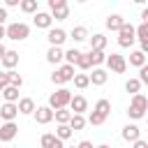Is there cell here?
Masks as SVG:
<instances>
[{"label":"cell","instance_id":"33","mask_svg":"<svg viewBox=\"0 0 148 148\" xmlns=\"http://www.w3.org/2000/svg\"><path fill=\"white\" fill-rule=\"evenodd\" d=\"M125 90H127V92H132V95L141 92V83H139V79H127V83H125Z\"/></svg>","mask_w":148,"mask_h":148},{"label":"cell","instance_id":"19","mask_svg":"<svg viewBox=\"0 0 148 148\" xmlns=\"http://www.w3.org/2000/svg\"><path fill=\"white\" fill-rule=\"evenodd\" d=\"M32 21H35V25H37V28H44V30H49V28H51V23H53V18H51V14H49V12H37Z\"/></svg>","mask_w":148,"mask_h":148},{"label":"cell","instance_id":"26","mask_svg":"<svg viewBox=\"0 0 148 148\" xmlns=\"http://www.w3.org/2000/svg\"><path fill=\"white\" fill-rule=\"evenodd\" d=\"M130 65H132V67H143V65H146V53H141L139 49L132 51V53H130Z\"/></svg>","mask_w":148,"mask_h":148},{"label":"cell","instance_id":"1","mask_svg":"<svg viewBox=\"0 0 148 148\" xmlns=\"http://www.w3.org/2000/svg\"><path fill=\"white\" fill-rule=\"evenodd\" d=\"M146 111H148V97H146L143 92L132 95L130 106H127V116H130L132 120H141V118L146 116Z\"/></svg>","mask_w":148,"mask_h":148},{"label":"cell","instance_id":"40","mask_svg":"<svg viewBox=\"0 0 148 148\" xmlns=\"http://www.w3.org/2000/svg\"><path fill=\"white\" fill-rule=\"evenodd\" d=\"M132 148H148V141H146V139H139V141L132 143Z\"/></svg>","mask_w":148,"mask_h":148},{"label":"cell","instance_id":"5","mask_svg":"<svg viewBox=\"0 0 148 148\" xmlns=\"http://www.w3.org/2000/svg\"><path fill=\"white\" fill-rule=\"evenodd\" d=\"M74 74H76V72H74V67L62 62V65L51 74V83H56V86H65L67 81H72V79H74Z\"/></svg>","mask_w":148,"mask_h":148},{"label":"cell","instance_id":"6","mask_svg":"<svg viewBox=\"0 0 148 148\" xmlns=\"http://www.w3.org/2000/svg\"><path fill=\"white\" fill-rule=\"evenodd\" d=\"M134 42H136V39H134V25L125 21V23H123V28L118 30V46H123V49H130Z\"/></svg>","mask_w":148,"mask_h":148},{"label":"cell","instance_id":"46","mask_svg":"<svg viewBox=\"0 0 148 148\" xmlns=\"http://www.w3.org/2000/svg\"><path fill=\"white\" fill-rule=\"evenodd\" d=\"M65 148H76V146H65Z\"/></svg>","mask_w":148,"mask_h":148},{"label":"cell","instance_id":"15","mask_svg":"<svg viewBox=\"0 0 148 148\" xmlns=\"http://www.w3.org/2000/svg\"><path fill=\"white\" fill-rule=\"evenodd\" d=\"M18 116V109H16V104H9V102H5L2 106H0V118L5 120V123H14V118Z\"/></svg>","mask_w":148,"mask_h":148},{"label":"cell","instance_id":"35","mask_svg":"<svg viewBox=\"0 0 148 148\" xmlns=\"http://www.w3.org/2000/svg\"><path fill=\"white\" fill-rule=\"evenodd\" d=\"M9 86H12V88H21V86H23V76H21L18 72H14V69L9 72Z\"/></svg>","mask_w":148,"mask_h":148},{"label":"cell","instance_id":"31","mask_svg":"<svg viewBox=\"0 0 148 148\" xmlns=\"http://www.w3.org/2000/svg\"><path fill=\"white\" fill-rule=\"evenodd\" d=\"M79 56H81V51H79V49H67V51H65V58H62V60H65V65H72V67H74V65H76V58H79Z\"/></svg>","mask_w":148,"mask_h":148},{"label":"cell","instance_id":"12","mask_svg":"<svg viewBox=\"0 0 148 148\" xmlns=\"http://www.w3.org/2000/svg\"><path fill=\"white\" fill-rule=\"evenodd\" d=\"M0 65L5 67V72H12V69L18 65V51L7 49V51H5V56H2V60H0Z\"/></svg>","mask_w":148,"mask_h":148},{"label":"cell","instance_id":"13","mask_svg":"<svg viewBox=\"0 0 148 148\" xmlns=\"http://www.w3.org/2000/svg\"><path fill=\"white\" fill-rule=\"evenodd\" d=\"M32 116H35V120H37L39 125H49V123L53 120V111H51L46 104H44V106H37Z\"/></svg>","mask_w":148,"mask_h":148},{"label":"cell","instance_id":"4","mask_svg":"<svg viewBox=\"0 0 148 148\" xmlns=\"http://www.w3.org/2000/svg\"><path fill=\"white\" fill-rule=\"evenodd\" d=\"M49 14H51V18H56V21H65V18L69 16V5H67V0H49Z\"/></svg>","mask_w":148,"mask_h":148},{"label":"cell","instance_id":"29","mask_svg":"<svg viewBox=\"0 0 148 148\" xmlns=\"http://www.w3.org/2000/svg\"><path fill=\"white\" fill-rule=\"evenodd\" d=\"M67 125H69V130H72V132H79V130H83V127H86V118H83V116L72 113V118H69V123H67Z\"/></svg>","mask_w":148,"mask_h":148},{"label":"cell","instance_id":"8","mask_svg":"<svg viewBox=\"0 0 148 148\" xmlns=\"http://www.w3.org/2000/svg\"><path fill=\"white\" fill-rule=\"evenodd\" d=\"M67 109H69L72 113H76V116H83V113L88 111V99H86L83 95H72Z\"/></svg>","mask_w":148,"mask_h":148},{"label":"cell","instance_id":"22","mask_svg":"<svg viewBox=\"0 0 148 148\" xmlns=\"http://www.w3.org/2000/svg\"><path fill=\"white\" fill-rule=\"evenodd\" d=\"M0 95H2V97H5V102H9V104H16V102H18V88H12V86H5Z\"/></svg>","mask_w":148,"mask_h":148},{"label":"cell","instance_id":"36","mask_svg":"<svg viewBox=\"0 0 148 148\" xmlns=\"http://www.w3.org/2000/svg\"><path fill=\"white\" fill-rule=\"evenodd\" d=\"M104 120H106L104 116H99L97 111H90V116H88V120H86V123H90V125H102Z\"/></svg>","mask_w":148,"mask_h":148},{"label":"cell","instance_id":"38","mask_svg":"<svg viewBox=\"0 0 148 148\" xmlns=\"http://www.w3.org/2000/svg\"><path fill=\"white\" fill-rule=\"evenodd\" d=\"M0 86H9V72H0Z\"/></svg>","mask_w":148,"mask_h":148},{"label":"cell","instance_id":"2","mask_svg":"<svg viewBox=\"0 0 148 148\" xmlns=\"http://www.w3.org/2000/svg\"><path fill=\"white\" fill-rule=\"evenodd\" d=\"M5 37L12 39V42H23V39L30 37V25L23 23V21H14L5 28Z\"/></svg>","mask_w":148,"mask_h":148},{"label":"cell","instance_id":"14","mask_svg":"<svg viewBox=\"0 0 148 148\" xmlns=\"http://www.w3.org/2000/svg\"><path fill=\"white\" fill-rule=\"evenodd\" d=\"M16 109H18V113H23V116H32L35 113V99L32 97H21L18 102H16Z\"/></svg>","mask_w":148,"mask_h":148},{"label":"cell","instance_id":"25","mask_svg":"<svg viewBox=\"0 0 148 148\" xmlns=\"http://www.w3.org/2000/svg\"><path fill=\"white\" fill-rule=\"evenodd\" d=\"M88 58H90V65L92 67H99V65H104L106 53L104 51H88Z\"/></svg>","mask_w":148,"mask_h":148},{"label":"cell","instance_id":"23","mask_svg":"<svg viewBox=\"0 0 148 148\" xmlns=\"http://www.w3.org/2000/svg\"><path fill=\"white\" fill-rule=\"evenodd\" d=\"M18 7H21V12H23V14H37V12H39L37 0H21V2H18Z\"/></svg>","mask_w":148,"mask_h":148},{"label":"cell","instance_id":"28","mask_svg":"<svg viewBox=\"0 0 148 148\" xmlns=\"http://www.w3.org/2000/svg\"><path fill=\"white\" fill-rule=\"evenodd\" d=\"M53 118H56L58 125H67L69 118H72V111L69 109H58V111H53Z\"/></svg>","mask_w":148,"mask_h":148},{"label":"cell","instance_id":"21","mask_svg":"<svg viewBox=\"0 0 148 148\" xmlns=\"http://www.w3.org/2000/svg\"><path fill=\"white\" fill-rule=\"evenodd\" d=\"M123 23H125V18H123L120 14H109V16H106V28L113 30V32H118V30L123 28Z\"/></svg>","mask_w":148,"mask_h":148},{"label":"cell","instance_id":"39","mask_svg":"<svg viewBox=\"0 0 148 148\" xmlns=\"http://www.w3.org/2000/svg\"><path fill=\"white\" fill-rule=\"evenodd\" d=\"M7 18H9V16H7V9H5V7H0V25H2V28H5Z\"/></svg>","mask_w":148,"mask_h":148},{"label":"cell","instance_id":"30","mask_svg":"<svg viewBox=\"0 0 148 148\" xmlns=\"http://www.w3.org/2000/svg\"><path fill=\"white\" fill-rule=\"evenodd\" d=\"M72 134H74V132L69 130V125H58V127H56V139H60L62 143H65Z\"/></svg>","mask_w":148,"mask_h":148},{"label":"cell","instance_id":"27","mask_svg":"<svg viewBox=\"0 0 148 148\" xmlns=\"http://www.w3.org/2000/svg\"><path fill=\"white\" fill-rule=\"evenodd\" d=\"M92 111H97L99 116L109 118V113H111V102H109V99H97V104H95V109H92Z\"/></svg>","mask_w":148,"mask_h":148},{"label":"cell","instance_id":"44","mask_svg":"<svg viewBox=\"0 0 148 148\" xmlns=\"http://www.w3.org/2000/svg\"><path fill=\"white\" fill-rule=\"evenodd\" d=\"M2 37H5V28L0 25V42H2Z\"/></svg>","mask_w":148,"mask_h":148},{"label":"cell","instance_id":"34","mask_svg":"<svg viewBox=\"0 0 148 148\" xmlns=\"http://www.w3.org/2000/svg\"><path fill=\"white\" fill-rule=\"evenodd\" d=\"M76 67H79V69H83V72L92 67V65H90V58H88V53H81V56L76 58Z\"/></svg>","mask_w":148,"mask_h":148},{"label":"cell","instance_id":"47","mask_svg":"<svg viewBox=\"0 0 148 148\" xmlns=\"http://www.w3.org/2000/svg\"><path fill=\"white\" fill-rule=\"evenodd\" d=\"M0 92H2V86H0Z\"/></svg>","mask_w":148,"mask_h":148},{"label":"cell","instance_id":"10","mask_svg":"<svg viewBox=\"0 0 148 148\" xmlns=\"http://www.w3.org/2000/svg\"><path fill=\"white\" fill-rule=\"evenodd\" d=\"M46 39H49V44H51V46L62 49V44H65V39H67V32H65L62 28H49Z\"/></svg>","mask_w":148,"mask_h":148},{"label":"cell","instance_id":"43","mask_svg":"<svg viewBox=\"0 0 148 148\" xmlns=\"http://www.w3.org/2000/svg\"><path fill=\"white\" fill-rule=\"evenodd\" d=\"M5 51H7V49H5V44L0 42V60H2V56H5Z\"/></svg>","mask_w":148,"mask_h":148},{"label":"cell","instance_id":"16","mask_svg":"<svg viewBox=\"0 0 148 148\" xmlns=\"http://www.w3.org/2000/svg\"><path fill=\"white\" fill-rule=\"evenodd\" d=\"M62 58H65V51H62V49L49 46V51H46V62H49V65H60Z\"/></svg>","mask_w":148,"mask_h":148},{"label":"cell","instance_id":"24","mask_svg":"<svg viewBox=\"0 0 148 148\" xmlns=\"http://www.w3.org/2000/svg\"><path fill=\"white\" fill-rule=\"evenodd\" d=\"M69 35H72V39H74V42H86V39L90 37L86 25H76V28H72V32H69Z\"/></svg>","mask_w":148,"mask_h":148},{"label":"cell","instance_id":"45","mask_svg":"<svg viewBox=\"0 0 148 148\" xmlns=\"http://www.w3.org/2000/svg\"><path fill=\"white\" fill-rule=\"evenodd\" d=\"M95 148H111V146H106V143H102V146H95Z\"/></svg>","mask_w":148,"mask_h":148},{"label":"cell","instance_id":"3","mask_svg":"<svg viewBox=\"0 0 148 148\" xmlns=\"http://www.w3.org/2000/svg\"><path fill=\"white\" fill-rule=\"evenodd\" d=\"M69 99H72V92L67 90V88H58L56 92H51V97H49V109L51 111H58V109H67V104H69Z\"/></svg>","mask_w":148,"mask_h":148},{"label":"cell","instance_id":"18","mask_svg":"<svg viewBox=\"0 0 148 148\" xmlns=\"http://www.w3.org/2000/svg\"><path fill=\"white\" fill-rule=\"evenodd\" d=\"M39 143H42V148H65V143H62L60 139H56V134H51V132L42 134Z\"/></svg>","mask_w":148,"mask_h":148},{"label":"cell","instance_id":"20","mask_svg":"<svg viewBox=\"0 0 148 148\" xmlns=\"http://www.w3.org/2000/svg\"><path fill=\"white\" fill-rule=\"evenodd\" d=\"M88 42H90V51H104L106 49V37L102 32H95L92 37H88Z\"/></svg>","mask_w":148,"mask_h":148},{"label":"cell","instance_id":"41","mask_svg":"<svg viewBox=\"0 0 148 148\" xmlns=\"http://www.w3.org/2000/svg\"><path fill=\"white\" fill-rule=\"evenodd\" d=\"M21 0H5V9H12V7H18Z\"/></svg>","mask_w":148,"mask_h":148},{"label":"cell","instance_id":"11","mask_svg":"<svg viewBox=\"0 0 148 148\" xmlns=\"http://www.w3.org/2000/svg\"><path fill=\"white\" fill-rule=\"evenodd\" d=\"M120 136H123V141L134 143V141H139V139H141V127H139V125H134V123H127V125L123 127Z\"/></svg>","mask_w":148,"mask_h":148},{"label":"cell","instance_id":"42","mask_svg":"<svg viewBox=\"0 0 148 148\" xmlns=\"http://www.w3.org/2000/svg\"><path fill=\"white\" fill-rule=\"evenodd\" d=\"M76 148H95V146H92L90 141H79V146H76Z\"/></svg>","mask_w":148,"mask_h":148},{"label":"cell","instance_id":"32","mask_svg":"<svg viewBox=\"0 0 148 148\" xmlns=\"http://www.w3.org/2000/svg\"><path fill=\"white\" fill-rule=\"evenodd\" d=\"M74 86L79 88V90H86L88 86H90V79H88V74H74Z\"/></svg>","mask_w":148,"mask_h":148},{"label":"cell","instance_id":"9","mask_svg":"<svg viewBox=\"0 0 148 148\" xmlns=\"http://www.w3.org/2000/svg\"><path fill=\"white\" fill-rule=\"evenodd\" d=\"M16 134H18V125H16V123H2V125H0V143L14 141Z\"/></svg>","mask_w":148,"mask_h":148},{"label":"cell","instance_id":"7","mask_svg":"<svg viewBox=\"0 0 148 148\" xmlns=\"http://www.w3.org/2000/svg\"><path fill=\"white\" fill-rule=\"evenodd\" d=\"M106 67L111 69V72H116V74H123L125 69H127V60L120 56V53H111V56H106Z\"/></svg>","mask_w":148,"mask_h":148},{"label":"cell","instance_id":"37","mask_svg":"<svg viewBox=\"0 0 148 148\" xmlns=\"http://www.w3.org/2000/svg\"><path fill=\"white\" fill-rule=\"evenodd\" d=\"M139 83H141V86H143V83H148V65L139 67Z\"/></svg>","mask_w":148,"mask_h":148},{"label":"cell","instance_id":"17","mask_svg":"<svg viewBox=\"0 0 148 148\" xmlns=\"http://www.w3.org/2000/svg\"><path fill=\"white\" fill-rule=\"evenodd\" d=\"M88 79H90L92 86H104L106 79H109V74H106V69H102V67H92V74H88Z\"/></svg>","mask_w":148,"mask_h":148}]
</instances>
